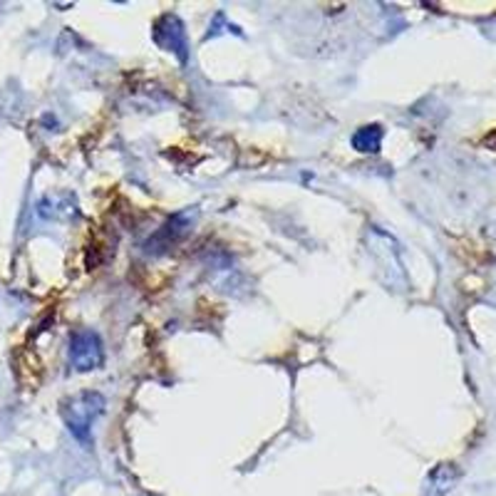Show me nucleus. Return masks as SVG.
Instances as JSON below:
<instances>
[{
    "instance_id": "obj_1",
    "label": "nucleus",
    "mask_w": 496,
    "mask_h": 496,
    "mask_svg": "<svg viewBox=\"0 0 496 496\" xmlns=\"http://www.w3.org/2000/svg\"><path fill=\"white\" fill-rule=\"evenodd\" d=\"M104 412V397L99 392H82L65 407V422L75 439L87 444L92 422Z\"/></svg>"
},
{
    "instance_id": "obj_2",
    "label": "nucleus",
    "mask_w": 496,
    "mask_h": 496,
    "mask_svg": "<svg viewBox=\"0 0 496 496\" xmlns=\"http://www.w3.org/2000/svg\"><path fill=\"white\" fill-rule=\"evenodd\" d=\"M104 360L102 340L92 330H77L70 340V365L77 373H89L97 370Z\"/></svg>"
},
{
    "instance_id": "obj_3",
    "label": "nucleus",
    "mask_w": 496,
    "mask_h": 496,
    "mask_svg": "<svg viewBox=\"0 0 496 496\" xmlns=\"http://www.w3.org/2000/svg\"><path fill=\"white\" fill-rule=\"evenodd\" d=\"M380 144H382V129L377 124H370V127H363L353 134V147L358 152L375 154L380 152Z\"/></svg>"
}]
</instances>
